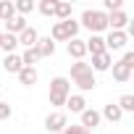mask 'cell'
I'll return each mask as SVG.
<instances>
[{
	"label": "cell",
	"mask_w": 134,
	"mask_h": 134,
	"mask_svg": "<svg viewBox=\"0 0 134 134\" xmlns=\"http://www.w3.org/2000/svg\"><path fill=\"white\" fill-rule=\"evenodd\" d=\"M79 26L90 29L92 34H100V32H105V29H108V13H105V11H92V8H87V11L82 13Z\"/></svg>",
	"instance_id": "cell-1"
},
{
	"label": "cell",
	"mask_w": 134,
	"mask_h": 134,
	"mask_svg": "<svg viewBox=\"0 0 134 134\" xmlns=\"http://www.w3.org/2000/svg\"><path fill=\"white\" fill-rule=\"evenodd\" d=\"M79 34V21L74 19H66V21H55L50 29V40L53 42H69Z\"/></svg>",
	"instance_id": "cell-2"
},
{
	"label": "cell",
	"mask_w": 134,
	"mask_h": 134,
	"mask_svg": "<svg viewBox=\"0 0 134 134\" xmlns=\"http://www.w3.org/2000/svg\"><path fill=\"white\" fill-rule=\"evenodd\" d=\"M66 126H69V116H66L63 110H53V113H47V118H45V129H47V131L60 134Z\"/></svg>",
	"instance_id": "cell-3"
},
{
	"label": "cell",
	"mask_w": 134,
	"mask_h": 134,
	"mask_svg": "<svg viewBox=\"0 0 134 134\" xmlns=\"http://www.w3.org/2000/svg\"><path fill=\"white\" fill-rule=\"evenodd\" d=\"M103 40H105V50H108V53H110V50H124L126 42H129L126 32H108V37H103Z\"/></svg>",
	"instance_id": "cell-4"
},
{
	"label": "cell",
	"mask_w": 134,
	"mask_h": 134,
	"mask_svg": "<svg viewBox=\"0 0 134 134\" xmlns=\"http://www.w3.org/2000/svg\"><path fill=\"white\" fill-rule=\"evenodd\" d=\"M50 95L69 97V95H71V79H69V76H55V79L50 82Z\"/></svg>",
	"instance_id": "cell-5"
},
{
	"label": "cell",
	"mask_w": 134,
	"mask_h": 134,
	"mask_svg": "<svg viewBox=\"0 0 134 134\" xmlns=\"http://www.w3.org/2000/svg\"><path fill=\"white\" fill-rule=\"evenodd\" d=\"M79 116H82V124H79V126H84L87 131H90V129H95V126H100V121H103V118H100V113H97L95 108H84Z\"/></svg>",
	"instance_id": "cell-6"
},
{
	"label": "cell",
	"mask_w": 134,
	"mask_h": 134,
	"mask_svg": "<svg viewBox=\"0 0 134 134\" xmlns=\"http://www.w3.org/2000/svg\"><path fill=\"white\" fill-rule=\"evenodd\" d=\"M66 50H69V55H71L74 60H84V55H87V47H84V40H79V37L69 40V45H66Z\"/></svg>",
	"instance_id": "cell-7"
},
{
	"label": "cell",
	"mask_w": 134,
	"mask_h": 134,
	"mask_svg": "<svg viewBox=\"0 0 134 134\" xmlns=\"http://www.w3.org/2000/svg\"><path fill=\"white\" fill-rule=\"evenodd\" d=\"M110 66H113V58H110V53H100V55H92V74L95 71H110Z\"/></svg>",
	"instance_id": "cell-8"
},
{
	"label": "cell",
	"mask_w": 134,
	"mask_h": 134,
	"mask_svg": "<svg viewBox=\"0 0 134 134\" xmlns=\"http://www.w3.org/2000/svg\"><path fill=\"white\" fill-rule=\"evenodd\" d=\"M16 40H19V45H24V50H29V47H34V45H37L40 34H37V29H34V26H26Z\"/></svg>",
	"instance_id": "cell-9"
},
{
	"label": "cell",
	"mask_w": 134,
	"mask_h": 134,
	"mask_svg": "<svg viewBox=\"0 0 134 134\" xmlns=\"http://www.w3.org/2000/svg\"><path fill=\"white\" fill-rule=\"evenodd\" d=\"M84 47H87V53H92V55L108 53V50H105V40H103V34H92L90 40H84Z\"/></svg>",
	"instance_id": "cell-10"
},
{
	"label": "cell",
	"mask_w": 134,
	"mask_h": 134,
	"mask_svg": "<svg viewBox=\"0 0 134 134\" xmlns=\"http://www.w3.org/2000/svg\"><path fill=\"white\" fill-rule=\"evenodd\" d=\"M74 84H76L82 92H90V90H95V87H97V79H95V74H92V71H87V74L74 76Z\"/></svg>",
	"instance_id": "cell-11"
},
{
	"label": "cell",
	"mask_w": 134,
	"mask_h": 134,
	"mask_svg": "<svg viewBox=\"0 0 134 134\" xmlns=\"http://www.w3.org/2000/svg\"><path fill=\"white\" fill-rule=\"evenodd\" d=\"M16 76H19V82H21L24 87H34V84H37V79H40L37 69H32V66H24V69H21Z\"/></svg>",
	"instance_id": "cell-12"
},
{
	"label": "cell",
	"mask_w": 134,
	"mask_h": 134,
	"mask_svg": "<svg viewBox=\"0 0 134 134\" xmlns=\"http://www.w3.org/2000/svg\"><path fill=\"white\" fill-rule=\"evenodd\" d=\"M34 47H37V53H40V58H50V55L55 53V42H53L50 37H40Z\"/></svg>",
	"instance_id": "cell-13"
},
{
	"label": "cell",
	"mask_w": 134,
	"mask_h": 134,
	"mask_svg": "<svg viewBox=\"0 0 134 134\" xmlns=\"http://www.w3.org/2000/svg\"><path fill=\"white\" fill-rule=\"evenodd\" d=\"M3 69H5L8 74H19V71L24 69V63H21V55H16V53L5 55V60H3Z\"/></svg>",
	"instance_id": "cell-14"
},
{
	"label": "cell",
	"mask_w": 134,
	"mask_h": 134,
	"mask_svg": "<svg viewBox=\"0 0 134 134\" xmlns=\"http://www.w3.org/2000/svg\"><path fill=\"white\" fill-rule=\"evenodd\" d=\"M110 69H113V79H116L118 84H124V82H129V79H131V69H129V66H124L121 60H118V63H113Z\"/></svg>",
	"instance_id": "cell-15"
},
{
	"label": "cell",
	"mask_w": 134,
	"mask_h": 134,
	"mask_svg": "<svg viewBox=\"0 0 134 134\" xmlns=\"http://www.w3.org/2000/svg\"><path fill=\"white\" fill-rule=\"evenodd\" d=\"M66 108H69L71 113H82V110L87 108L84 95H69V97H66Z\"/></svg>",
	"instance_id": "cell-16"
},
{
	"label": "cell",
	"mask_w": 134,
	"mask_h": 134,
	"mask_svg": "<svg viewBox=\"0 0 134 134\" xmlns=\"http://www.w3.org/2000/svg\"><path fill=\"white\" fill-rule=\"evenodd\" d=\"M121 108L116 105V103H108L105 108H103V113H100V118H105V121H110V124H116V121H121Z\"/></svg>",
	"instance_id": "cell-17"
},
{
	"label": "cell",
	"mask_w": 134,
	"mask_h": 134,
	"mask_svg": "<svg viewBox=\"0 0 134 134\" xmlns=\"http://www.w3.org/2000/svg\"><path fill=\"white\" fill-rule=\"evenodd\" d=\"M16 47H19V40H16V34H8V32H3V40H0V50H5V55H11V53H16Z\"/></svg>",
	"instance_id": "cell-18"
},
{
	"label": "cell",
	"mask_w": 134,
	"mask_h": 134,
	"mask_svg": "<svg viewBox=\"0 0 134 134\" xmlns=\"http://www.w3.org/2000/svg\"><path fill=\"white\" fill-rule=\"evenodd\" d=\"M26 26H29V24H26V19L16 13V16H13V19L8 21V34H16V37H19V34H21V32H24Z\"/></svg>",
	"instance_id": "cell-19"
},
{
	"label": "cell",
	"mask_w": 134,
	"mask_h": 134,
	"mask_svg": "<svg viewBox=\"0 0 134 134\" xmlns=\"http://www.w3.org/2000/svg\"><path fill=\"white\" fill-rule=\"evenodd\" d=\"M13 16H16V5L11 3V0H3V3H0V21L8 24Z\"/></svg>",
	"instance_id": "cell-20"
},
{
	"label": "cell",
	"mask_w": 134,
	"mask_h": 134,
	"mask_svg": "<svg viewBox=\"0 0 134 134\" xmlns=\"http://www.w3.org/2000/svg\"><path fill=\"white\" fill-rule=\"evenodd\" d=\"M40 60V53H37V47H29V50H24L21 53V63L24 66H32V69H34V63Z\"/></svg>",
	"instance_id": "cell-21"
},
{
	"label": "cell",
	"mask_w": 134,
	"mask_h": 134,
	"mask_svg": "<svg viewBox=\"0 0 134 134\" xmlns=\"http://www.w3.org/2000/svg\"><path fill=\"white\" fill-rule=\"evenodd\" d=\"M55 19L58 21L71 19V3H55Z\"/></svg>",
	"instance_id": "cell-22"
},
{
	"label": "cell",
	"mask_w": 134,
	"mask_h": 134,
	"mask_svg": "<svg viewBox=\"0 0 134 134\" xmlns=\"http://www.w3.org/2000/svg\"><path fill=\"white\" fill-rule=\"evenodd\" d=\"M55 3H58V0H42L37 8H40V13H42V16H47V19H50V16H55Z\"/></svg>",
	"instance_id": "cell-23"
},
{
	"label": "cell",
	"mask_w": 134,
	"mask_h": 134,
	"mask_svg": "<svg viewBox=\"0 0 134 134\" xmlns=\"http://www.w3.org/2000/svg\"><path fill=\"white\" fill-rule=\"evenodd\" d=\"M13 5H16V13L24 16V19H26V13L34 11V3H32V0H19V3H13Z\"/></svg>",
	"instance_id": "cell-24"
},
{
	"label": "cell",
	"mask_w": 134,
	"mask_h": 134,
	"mask_svg": "<svg viewBox=\"0 0 134 134\" xmlns=\"http://www.w3.org/2000/svg\"><path fill=\"white\" fill-rule=\"evenodd\" d=\"M116 105L121 108V113H131V110H134V95H124Z\"/></svg>",
	"instance_id": "cell-25"
},
{
	"label": "cell",
	"mask_w": 134,
	"mask_h": 134,
	"mask_svg": "<svg viewBox=\"0 0 134 134\" xmlns=\"http://www.w3.org/2000/svg\"><path fill=\"white\" fill-rule=\"evenodd\" d=\"M103 8H105V13L124 11V0H103Z\"/></svg>",
	"instance_id": "cell-26"
},
{
	"label": "cell",
	"mask_w": 134,
	"mask_h": 134,
	"mask_svg": "<svg viewBox=\"0 0 134 134\" xmlns=\"http://www.w3.org/2000/svg\"><path fill=\"white\" fill-rule=\"evenodd\" d=\"M87 71H92V69H90V63H84V60L71 63V79H74V76H79V74H87Z\"/></svg>",
	"instance_id": "cell-27"
},
{
	"label": "cell",
	"mask_w": 134,
	"mask_h": 134,
	"mask_svg": "<svg viewBox=\"0 0 134 134\" xmlns=\"http://www.w3.org/2000/svg\"><path fill=\"white\" fill-rule=\"evenodd\" d=\"M60 134H90V131H87L84 126H79V124H71V126H66Z\"/></svg>",
	"instance_id": "cell-28"
},
{
	"label": "cell",
	"mask_w": 134,
	"mask_h": 134,
	"mask_svg": "<svg viewBox=\"0 0 134 134\" xmlns=\"http://www.w3.org/2000/svg\"><path fill=\"white\" fill-rule=\"evenodd\" d=\"M11 116H13V108L8 103H0V121H8Z\"/></svg>",
	"instance_id": "cell-29"
},
{
	"label": "cell",
	"mask_w": 134,
	"mask_h": 134,
	"mask_svg": "<svg viewBox=\"0 0 134 134\" xmlns=\"http://www.w3.org/2000/svg\"><path fill=\"white\" fill-rule=\"evenodd\" d=\"M121 63H124V66H129V69H134V53H131V50H126V53H124V58H121Z\"/></svg>",
	"instance_id": "cell-30"
},
{
	"label": "cell",
	"mask_w": 134,
	"mask_h": 134,
	"mask_svg": "<svg viewBox=\"0 0 134 134\" xmlns=\"http://www.w3.org/2000/svg\"><path fill=\"white\" fill-rule=\"evenodd\" d=\"M50 105H66V97H60V95H50Z\"/></svg>",
	"instance_id": "cell-31"
},
{
	"label": "cell",
	"mask_w": 134,
	"mask_h": 134,
	"mask_svg": "<svg viewBox=\"0 0 134 134\" xmlns=\"http://www.w3.org/2000/svg\"><path fill=\"white\" fill-rule=\"evenodd\" d=\"M0 40H3V32H0Z\"/></svg>",
	"instance_id": "cell-32"
}]
</instances>
